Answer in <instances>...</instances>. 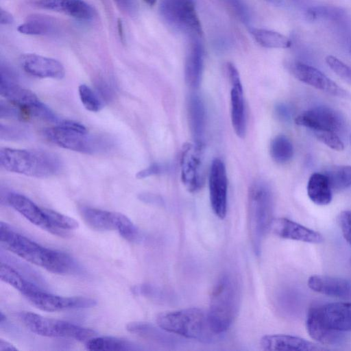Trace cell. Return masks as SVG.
<instances>
[{
    "mask_svg": "<svg viewBox=\"0 0 351 351\" xmlns=\"http://www.w3.org/2000/svg\"><path fill=\"white\" fill-rule=\"evenodd\" d=\"M1 245L25 261L58 274H71L80 270L79 265L69 254L45 247L19 234L1 222Z\"/></svg>",
    "mask_w": 351,
    "mask_h": 351,
    "instance_id": "obj_1",
    "label": "cell"
},
{
    "mask_svg": "<svg viewBox=\"0 0 351 351\" xmlns=\"http://www.w3.org/2000/svg\"><path fill=\"white\" fill-rule=\"evenodd\" d=\"M306 329L311 338L326 345H336L351 331V303L332 302L314 306L308 311Z\"/></svg>",
    "mask_w": 351,
    "mask_h": 351,
    "instance_id": "obj_2",
    "label": "cell"
},
{
    "mask_svg": "<svg viewBox=\"0 0 351 351\" xmlns=\"http://www.w3.org/2000/svg\"><path fill=\"white\" fill-rule=\"evenodd\" d=\"M241 302L237 278L230 273L223 274L215 284L207 311L213 331L221 335L237 316Z\"/></svg>",
    "mask_w": 351,
    "mask_h": 351,
    "instance_id": "obj_3",
    "label": "cell"
},
{
    "mask_svg": "<svg viewBox=\"0 0 351 351\" xmlns=\"http://www.w3.org/2000/svg\"><path fill=\"white\" fill-rule=\"evenodd\" d=\"M156 323L170 333L205 343H213L221 336L213 331L208 312L199 308L160 313L156 317Z\"/></svg>",
    "mask_w": 351,
    "mask_h": 351,
    "instance_id": "obj_4",
    "label": "cell"
},
{
    "mask_svg": "<svg viewBox=\"0 0 351 351\" xmlns=\"http://www.w3.org/2000/svg\"><path fill=\"white\" fill-rule=\"evenodd\" d=\"M0 165L6 171L35 178H48L59 173L61 161L45 151L1 147Z\"/></svg>",
    "mask_w": 351,
    "mask_h": 351,
    "instance_id": "obj_5",
    "label": "cell"
},
{
    "mask_svg": "<svg viewBox=\"0 0 351 351\" xmlns=\"http://www.w3.org/2000/svg\"><path fill=\"white\" fill-rule=\"evenodd\" d=\"M247 210L251 243L255 254L259 255L262 241L274 220L271 193L264 183L256 182L250 187Z\"/></svg>",
    "mask_w": 351,
    "mask_h": 351,
    "instance_id": "obj_6",
    "label": "cell"
},
{
    "mask_svg": "<svg viewBox=\"0 0 351 351\" xmlns=\"http://www.w3.org/2000/svg\"><path fill=\"white\" fill-rule=\"evenodd\" d=\"M50 142L69 150L93 154L104 147L103 140L88 134L86 127L71 120H62L53 127L43 131Z\"/></svg>",
    "mask_w": 351,
    "mask_h": 351,
    "instance_id": "obj_7",
    "label": "cell"
},
{
    "mask_svg": "<svg viewBox=\"0 0 351 351\" xmlns=\"http://www.w3.org/2000/svg\"><path fill=\"white\" fill-rule=\"evenodd\" d=\"M18 317L32 332L44 337L71 338L86 342L97 336V332L92 329L32 312L23 311L18 314Z\"/></svg>",
    "mask_w": 351,
    "mask_h": 351,
    "instance_id": "obj_8",
    "label": "cell"
},
{
    "mask_svg": "<svg viewBox=\"0 0 351 351\" xmlns=\"http://www.w3.org/2000/svg\"><path fill=\"white\" fill-rule=\"evenodd\" d=\"M160 12L163 19L173 29L191 38L202 36L195 0H160Z\"/></svg>",
    "mask_w": 351,
    "mask_h": 351,
    "instance_id": "obj_9",
    "label": "cell"
},
{
    "mask_svg": "<svg viewBox=\"0 0 351 351\" xmlns=\"http://www.w3.org/2000/svg\"><path fill=\"white\" fill-rule=\"evenodd\" d=\"M0 93L10 103L19 108L24 114L40 118L47 106L31 90L16 82L14 73L6 65H1Z\"/></svg>",
    "mask_w": 351,
    "mask_h": 351,
    "instance_id": "obj_10",
    "label": "cell"
},
{
    "mask_svg": "<svg viewBox=\"0 0 351 351\" xmlns=\"http://www.w3.org/2000/svg\"><path fill=\"white\" fill-rule=\"evenodd\" d=\"M80 213L85 223L98 231L116 230L128 240L133 241L139 235V230L125 215L88 206H82Z\"/></svg>",
    "mask_w": 351,
    "mask_h": 351,
    "instance_id": "obj_11",
    "label": "cell"
},
{
    "mask_svg": "<svg viewBox=\"0 0 351 351\" xmlns=\"http://www.w3.org/2000/svg\"><path fill=\"white\" fill-rule=\"evenodd\" d=\"M203 145L186 143L183 145L180 169L181 180L186 190L198 191L204 184Z\"/></svg>",
    "mask_w": 351,
    "mask_h": 351,
    "instance_id": "obj_12",
    "label": "cell"
},
{
    "mask_svg": "<svg viewBox=\"0 0 351 351\" xmlns=\"http://www.w3.org/2000/svg\"><path fill=\"white\" fill-rule=\"evenodd\" d=\"M25 297L38 308L48 312L91 308L97 304L95 300L89 298L62 297L46 292L38 287Z\"/></svg>",
    "mask_w": 351,
    "mask_h": 351,
    "instance_id": "obj_13",
    "label": "cell"
},
{
    "mask_svg": "<svg viewBox=\"0 0 351 351\" xmlns=\"http://www.w3.org/2000/svg\"><path fill=\"white\" fill-rule=\"evenodd\" d=\"M295 123L314 132H339L343 121L335 110L325 106H317L303 111L295 118Z\"/></svg>",
    "mask_w": 351,
    "mask_h": 351,
    "instance_id": "obj_14",
    "label": "cell"
},
{
    "mask_svg": "<svg viewBox=\"0 0 351 351\" xmlns=\"http://www.w3.org/2000/svg\"><path fill=\"white\" fill-rule=\"evenodd\" d=\"M208 184L212 209L219 218L223 219L227 210L228 180L225 165L219 158L212 162Z\"/></svg>",
    "mask_w": 351,
    "mask_h": 351,
    "instance_id": "obj_15",
    "label": "cell"
},
{
    "mask_svg": "<svg viewBox=\"0 0 351 351\" xmlns=\"http://www.w3.org/2000/svg\"><path fill=\"white\" fill-rule=\"evenodd\" d=\"M226 71L232 85L230 91L231 121L237 136L243 138L246 132V119L243 87L239 73L231 62L226 64Z\"/></svg>",
    "mask_w": 351,
    "mask_h": 351,
    "instance_id": "obj_16",
    "label": "cell"
},
{
    "mask_svg": "<svg viewBox=\"0 0 351 351\" xmlns=\"http://www.w3.org/2000/svg\"><path fill=\"white\" fill-rule=\"evenodd\" d=\"M291 71L298 80L318 90L337 97H345L347 95L344 89L312 66L295 62L291 64Z\"/></svg>",
    "mask_w": 351,
    "mask_h": 351,
    "instance_id": "obj_17",
    "label": "cell"
},
{
    "mask_svg": "<svg viewBox=\"0 0 351 351\" xmlns=\"http://www.w3.org/2000/svg\"><path fill=\"white\" fill-rule=\"evenodd\" d=\"M20 64L26 73L40 78L60 80L65 75L64 68L59 61L38 54H23Z\"/></svg>",
    "mask_w": 351,
    "mask_h": 351,
    "instance_id": "obj_18",
    "label": "cell"
},
{
    "mask_svg": "<svg viewBox=\"0 0 351 351\" xmlns=\"http://www.w3.org/2000/svg\"><path fill=\"white\" fill-rule=\"evenodd\" d=\"M7 200L9 204L32 223L54 235L57 232L51 226L45 208H40L23 195L11 193Z\"/></svg>",
    "mask_w": 351,
    "mask_h": 351,
    "instance_id": "obj_19",
    "label": "cell"
},
{
    "mask_svg": "<svg viewBox=\"0 0 351 351\" xmlns=\"http://www.w3.org/2000/svg\"><path fill=\"white\" fill-rule=\"evenodd\" d=\"M270 230L282 239L309 243L323 241V237L319 232L287 218L274 219Z\"/></svg>",
    "mask_w": 351,
    "mask_h": 351,
    "instance_id": "obj_20",
    "label": "cell"
},
{
    "mask_svg": "<svg viewBox=\"0 0 351 351\" xmlns=\"http://www.w3.org/2000/svg\"><path fill=\"white\" fill-rule=\"evenodd\" d=\"M38 7L63 13L77 20L89 21L96 16L94 8L84 0H40Z\"/></svg>",
    "mask_w": 351,
    "mask_h": 351,
    "instance_id": "obj_21",
    "label": "cell"
},
{
    "mask_svg": "<svg viewBox=\"0 0 351 351\" xmlns=\"http://www.w3.org/2000/svg\"><path fill=\"white\" fill-rule=\"evenodd\" d=\"M199 38H191L184 64L186 84L193 88L199 86L204 65V48Z\"/></svg>",
    "mask_w": 351,
    "mask_h": 351,
    "instance_id": "obj_22",
    "label": "cell"
},
{
    "mask_svg": "<svg viewBox=\"0 0 351 351\" xmlns=\"http://www.w3.org/2000/svg\"><path fill=\"white\" fill-rule=\"evenodd\" d=\"M307 284L311 289L328 296L346 298L351 295V284L344 278L315 275L308 278Z\"/></svg>",
    "mask_w": 351,
    "mask_h": 351,
    "instance_id": "obj_23",
    "label": "cell"
},
{
    "mask_svg": "<svg viewBox=\"0 0 351 351\" xmlns=\"http://www.w3.org/2000/svg\"><path fill=\"white\" fill-rule=\"evenodd\" d=\"M265 350L311 351L322 350L314 343L299 337L289 335H265L261 339Z\"/></svg>",
    "mask_w": 351,
    "mask_h": 351,
    "instance_id": "obj_24",
    "label": "cell"
},
{
    "mask_svg": "<svg viewBox=\"0 0 351 351\" xmlns=\"http://www.w3.org/2000/svg\"><path fill=\"white\" fill-rule=\"evenodd\" d=\"M188 117L191 134L195 143L203 145L206 125V111L203 101L197 95H192L188 101Z\"/></svg>",
    "mask_w": 351,
    "mask_h": 351,
    "instance_id": "obj_25",
    "label": "cell"
},
{
    "mask_svg": "<svg viewBox=\"0 0 351 351\" xmlns=\"http://www.w3.org/2000/svg\"><path fill=\"white\" fill-rule=\"evenodd\" d=\"M126 328L131 333L140 335L162 345L172 346L176 345L178 341V339L175 337L176 335L170 333L160 327L156 328L147 322H132L127 324Z\"/></svg>",
    "mask_w": 351,
    "mask_h": 351,
    "instance_id": "obj_26",
    "label": "cell"
},
{
    "mask_svg": "<svg viewBox=\"0 0 351 351\" xmlns=\"http://www.w3.org/2000/svg\"><path fill=\"white\" fill-rule=\"evenodd\" d=\"M332 189L325 174L314 173L309 178L307 193L310 199L317 205L325 206L330 203Z\"/></svg>",
    "mask_w": 351,
    "mask_h": 351,
    "instance_id": "obj_27",
    "label": "cell"
},
{
    "mask_svg": "<svg viewBox=\"0 0 351 351\" xmlns=\"http://www.w3.org/2000/svg\"><path fill=\"white\" fill-rule=\"evenodd\" d=\"M56 25L51 17L44 15H32L26 21L21 24L17 30L19 32L30 36L49 35L55 32Z\"/></svg>",
    "mask_w": 351,
    "mask_h": 351,
    "instance_id": "obj_28",
    "label": "cell"
},
{
    "mask_svg": "<svg viewBox=\"0 0 351 351\" xmlns=\"http://www.w3.org/2000/svg\"><path fill=\"white\" fill-rule=\"evenodd\" d=\"M249 32L260 45L266 48L287 49L291 47V40L277 32L250 27Z\"/></svg>",
    "mask_w": 351,
    "mask_h": 351,
    "instance_id": "obj_29",
    "label": "cell"
},
{
    "mask_svg": "<svg viewBox=\"0 0 351 351\" xmlns=\"http://www.w3.org/2000/svg\"><path fill=\"white\" fill-rule=\"evenodd\" d=\"M88 350L116 351L134 350L138 348L133 343L114 337H94L86 342Z\"/></svg>",
    "mask_w": 351,
    "mask_h": 351,
    "instance_id": "obj_30",
    "label": "cell"
},
{
    "mask_svg": "<svg viewBox=\"0 0 351 351\" xmlns=\"http://www.w3.org/2000/svg\"><path fill=\"white\" fill-rule=\"evenodd\" d=\"M324 174L327 177L332 190L337 191L351 186V165H332L326 168Z\"/></svg>",
    "mask_w": 351,
    "mask_h": 351,
    "instance_id": "obj_31",
    "label": "cell"
},
{
    "mask_svg": "<svg viewBox=\"0 0 351 351\" xmlns=\"http://www.w3.org/2000/svg\"><path fill=\"white\" fill-rule=\"evenodd\" d=\"M1 280L21 292L23 295L34 289L36 285L24 278L16 270L11 266L1 263Z\"/></svg>",
    "mask_w": 351,
    "mask_h": 351,
    "instance_id": "obj_32",
    "label": "cell"
},
{
    "mask_svg": "<svg viewBox=\"0 0 351 351\" xmlns=\"http://www.w3.org/2000/svg\"><path fill=\"white\" fill-rule=\"evenodd\" d=\"M271 158L278 163L289 161L293 155V147L291 141L285 135L279 134L271 141L270 145Z\"/></svg>",
    "mask_w": 351,
    "mask_h": 351,
    "instance_id": "obj_33",
    "label": "cell"
},
{
    "mask_svg": "<svg viewBox=\"0 0 351 351\" xmlns=\"http://www.w3.org/2000/svg\"><path fill=\"white\" fill-rule=\"evenodd\" d=\"M228 11L237 20L247 25L251 19L248 5L244 0H220Z\"/></svg>",
    "mask_w": 351,
    "mask_h": 351,
    "instance_id": "obj_34",
    "label": "cell"
},
{
    "mask_svg": "<svg viewBox=\"0 0 351 351\" xmlns=\"http://www.w3.org/2000/svg\"><path fill=\"white\" fill-rule=\"evenodd\" d=\"M343 15L340 8L331 5H320L309 8L305 14L306 20L315 21L319 19H336Z\"/></svg>",
    "mask_w": 351,
    "mask_h": 351,
    "instance_id": "obj_35",
    "label": "cell"
},
{
    "mask_svg": "<svg viewBox=\"0 0 351 351\" xmlns=\"http://www.w3.org/2000/svg\"><path fill=\"white\" fill-rule=\"evenodd\" d=\"M80 100L84 108L93 112L99 111L103 107V102L99 95L88 86L81 84L78 87Z\"/></svg>",
    "mask_w": 351,
    "mask_h": 351,
    "instance_id": "obj_36",
    "label": "cell"
},
{
    "mask_svg": "<svg viewBox=\"0 0 351 351\" xmlns=\"http://www.w3.org/2000/svg\"><path fill=\"white\" fill-rule=\"evenodd\" d=\"M325 61L331 70L339 77L351 84V67L331 55L327 56L325 58Z\"/></svg>",
    "mask_w": 351,
    "mask_h": 351,
    "instance_id": "obj_37",
    "label": "cell"
},
{
    "mask_svg": "<svg viewBox=\"0 0 351 351\" xmlns=\"http://www.w3.org/2000/svg\"><path fill=\"white\" fill-rule=\"evenodd\" d=\"M317 138L330 148L336 151H342L344 145L341 140L334 132L316 131L314 132Z\"/></svg>",
    "mask_w": 351,
    "mask_h": 351,
    "instance_id": "obj_38",
    "label": "cell"
},
{
    "mask_svg": "<svg viewBox=\"0 0 351 351\" xmlns=\"http://www.w3.org/2000/svg\"><path fill=\"white\" fill-rule=\"evenodd\" d=\"M340 228L345 239L351 245V210H345L339 215Z\"/></svg>",
    "mask_w": 351,
    "mask_h": 351,
    "instance_id": "obj_39",
    "label": "cell"
},
{
    "mask_svg": "<svg viewBox=\"0 0 351 351\" xmlns=\"http://www.w3.org/2000/svg\"><path fill=\"white\" fill-rule=\"evenodd\" d=\"M164 167L158 163H154L136 173V178L138 179L145 178L160 173L163 171Z\"/></svg>",
    "mask_w": 351,
    "mask_h": 351,
    "instance_id": "obj_40",
    "label": "cell"
},
{
    "mask_svg": "<svg viewBox=\"0 0 351 351\" xmlns=\"http://www.w3.org/2000/svg\"><path fill=\"white\" fill-rule=\"evenodd\" d=\"M117 5L128 14H133L136 11L137 4L136 0H114Z\"/></svg>",
    "mask_w": 351,
    "mask_h": 351,
    "instance_id": "obj_41",
    "label": "cell"
},
{
    "mask_svg": "<svg viewBox=\"0 0 351 351\" xmlns=\"http://www.w3.org/2000/svg\"><path fill=\"white\" fill-rule=\"evenodd\" d=\"M14 22L13 16L8 11L1 8L0 10V23L1 25H10Z\"/></svg>",
    "mask_w": 351,
    "mask_h": 351,
    "instance_id": "obj_42",
    "label": "cell"
},
{
    "mask_svg": "<svg viewBox=\"0 0 351 351\" xmlns=\"http://www.w3.org/2000/svg\"><path fill=\"white\" fill-rule=\"evenodd\" d=\"M5 350H11V351H15L17 350V348L14 347V345L12 343L0 339V351H5Z\"/></svg>",
    "mask_w": 351,
    "mask_h": 351,
    "instance_id": "obj_43",
    "label": "cell"
},
{
    "mask_svg": "<svg viewBox=\"0 0 351 351\" xmlns=\"http://www.w3.org/2000/svg\"><path fill=\"white\" fill-rule=\"evenodd\" d=\"M117 29L120 40H121L122 43H124L125 39V33L123 29V22L121 19H119L117 21Z\"/></svg>",
    "mask_w": 351,
    "mask_h": 351,
    "instance_id": "obj_44",
    "label": "cell"
},
{
    "mask_svg": "<svg viewBox=\"0 0 351 351\" xmlns=\"http://www.w3.org/2000/svg\"><path fill=\"white\" fill-rule=\"evenodd\" d=\"M146 4L149 6H153L156 4V0H143Z\"/></svg>",
    "mask_w": 351,
    "mask_h": 351,
    "instance_id": "obj_45",
    "label": "cell"
},
{
    "mask_svg": "<svg viewBox=\"0 0 351 351\" xmlns=\"http://www.w3.org/2000/svg\"><path fill=\"white\" fill-rule=\"evenodd\" d=\"M275 5H280L282 4V0H265Z\"/></svg>",
    "mask_w": 351,
    "mask_h": 351,
    "instance_id": "obj_46",
    "label": "cell"
},
{
    "mask_svg": "<svg viewBox=\"0 0 351 351\" xmlns=\"http://www.w3.org/2000/svg\"><path fill=\"white\" fill-rule=\"evenodd\" d=\"M350 144H351V133H350Z\"/></svg>",
    "mask_w": 351,
    "mask_h": 351,
    "instance_id": "obj_47",
    "label": "cell"
},
{
    "mask_svg": "<svg viewBox=\"0 0 351 351\" xmlns=\"http://www.w3.org/2000/svg\"><path fill=\"white\" fill-rule=\"evenodd\" d=\"M350 53L351 54V45L350 47Z\"/></svg>",
    "mask_w": 351,
    "mask_h": 351,
    "instance_id": "obj_48",
    "label": "cell"
}]
</instances>
